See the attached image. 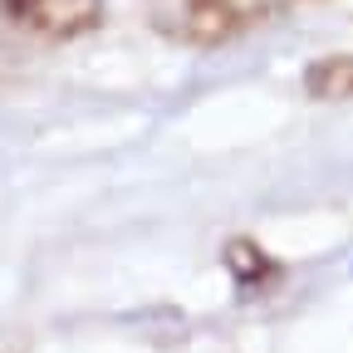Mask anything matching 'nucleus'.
<instances>
[{"instance_id":"1","label":"nucleus","mask_w":353,"mask_h":353,"mask_svg":"<svg viewBox=\"0 0 353 353\" xmlns=\"http://www.w3.org/2000/svg\"><path fill=\"white\" fill-rule=\"evenodd\" d=\"M0 10L39 39H83L103 25V0H0Z\"/></svg>"},{"instance_id":"2","label":"nucleus","mask_w":353,"mask_h":353,"mask_svg":"<svg viewBox=\"0 0 353 353\" xmlns=\"http://www.w3.org/2000/svg\"><path fill=\"white\" fill-rule=\"evenodd\" d=\"M304 88H309V99H324V103L353 99V50L348 54L314 59V64L304 69Z\"/></svg>"}]
</instances>
